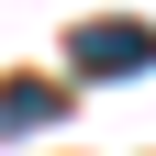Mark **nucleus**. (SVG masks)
Here are the masks:
<instances>
[{"mask_svg": "<svg viewBox=\"0 0 156 156\" xmlns=\"http://www.w3.org/2000/svg\"><path fill=\"white\" fill-rule=\"evenodd\" d=\"M45 123H67V89L56 78H0V134H45Z\"/></svg>", "mask_w": 156, "mask_h": 156, "instance_id": "f03ea898", "label": "nucleus"}, {"mask_svg": "<svg viewBox=\"0 0 156 156\" xmlns=\"http://www.w3.org/2000/svg\"><path fill=\"white\" fill-rule=\"evenodd\" d=\"M67 67H78V78H134V67H156V23H78V34H67Z\"/></svg>", "mask_w": 156, "mask_h": 156, "instance_id": "f257e3e1", "label": "nucleus"}]
</instances>
